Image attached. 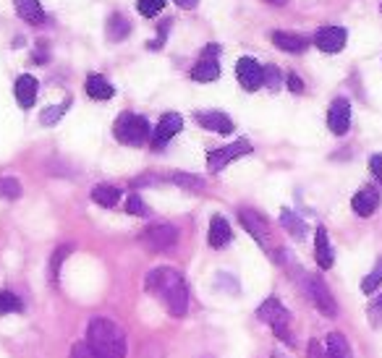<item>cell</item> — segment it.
<instances>
[{"label":"cell","mask_w":382,"mask_h":358,"mask_svg":"<svg viewBox=\"0 0 382 358\" xmlns=\"http://www.w3.org/2000/svg\"><path fill=\"white\" fill-rule=\"evenodd\" d=\"M144 288L149 293H155L173 316H186V311H189V288H186L183 277L175 270H170V267L152 270L147 275V280H144Z\"/></svg>","instance_id":"obj_1"},{"label":"cell","mask_w":382,"mask_h":358,"mask_svg":"<svg viewBox=\"0 0 382 358\" xmlns=\"http://www.w3.org/2000/svg\"><path fill=\"white\" fill-rule=\"evenodd\" d=\"M89 348L97 358H126V335L113 319L95 316L89 322Z\"/></svg>","instance_id":"obj_2"},{"label":"cell","mask_w":382,"mask_h":358,"mask_svg":"<svg viewBox=\"0 0 382 358\" xmlns=\"http://www.w3.org/2000/svg\"><path fill=\"white\" fill-rule=\"evenodd\" d=\"M257 319L267 324L270 330L278 335L286 345H296L294 335H291V311H288V308L283 306L275 296H272V299H267L260 308H257Z\"/></svg>","instance_id":"obj_3"},{"label":"cell","mask_w":382,"mask_h":358,"mask_svg":"<svg viewBox=\"0 0 382 358\" xmlns=\"http://www.w3.org/2000/svg\"><path fill=\"white\" fill-rule=\"evenodd\" d=\"M113 131L121 144L141 146L149 139V120L141 118V115H134V112H123L121 118L115 120Z\"/></svg>","instance_id":"obj_4"},{"label":"cell","mask_w":382,"mask_h":358,"mask_svg":"<svg viewBox=\"0 0 382 358\" xmlns=\"http://www.w3.org/2000/svg\"><path fill=\"white\" fill-rule=\"evenodd\" d=\"M141 243H144L149 251H170V248L178 243V228H175V225H168V222L149 225L147 231H141Z\"/></svg>","instance_id":"obj_5"},{"label":"cell","mask_w":382,"mask_h":358,"mask_svg":"<svg viewBox=\"0 0 382 358\" xmlns=\"http://www.w3.org/2000/svg\"><path fill=\"white\" fill-rule=\"evenodd\" d=\"M249 152H252V144H249L246 139H238V142H233V144L220 146V149H212V152L207 154L209 173H220L228 162L238 160V157H243V154H249Z\"/></svg>","instance_id":"obj_6"},{"label":"cell","mask_w":382,"mask_h":358,"mask_svg":"<svg viewBox=\"0 0 382 358\" xmlns=\"http://www.w3.org/2000/svg\"><path fill=\"white\" fill-rule=\"evenodd\" d=\"M306 290H309V299H312V304L317 306V311H322L325 316H338V304L332 299L330 288H328L320 277H309Z\"/></svg>","instance_id":"obj_7"},{"label":"cell","mask_w":382,"mask_h":358,"mask_svg":"<svg viewBox=\"0 0 382 358\" xmlns=\"http://www.w3.org/2000/svg\"><path fill=\"white\" fill-rule=\"evenodd\" d=\"M236 76L241 81V86L246 92H254L265 84V69L254 58H241L236 63Z\"/></svg>","instance_id":"obj_8"},{"label":"cell","mask_w":382,"mask_h":358,"mask_svg":"<svg viewBox=\"0 0 382 358\" xmlns=\"http://www.w3.org/2000/svg\"><path fill=\"white\" fill-rule=\"evenodd\" d=\"M181 128H183L181 115H178V112H166V115L160 118V123H157V128L152 131V146H155V149H163Z\"/></svg>","instance_id":"obj_9"},{"label":"cell","mask_w":382,"mask_h":358,"mask_svg":"<svg viewBox=\"0 0 382 358\" xmlns=\"http://www.w3.org/2000/svg\"><path fill=\"white\" fill-rule=\"evenodd\" d=\"M328 126H330V131L335 137L348 134V128H351V105H348V100L338 97L330 105V110H328Z\"/></svg>","instance_id":"obj_10"},{"label":"cell","mask_w":382,"mask_h":358,"mask_svg":"<svg viewBox=\"0 0 382 358\" xmlns=\"http://www.w3.org/2000/svg\"><path fill=\"white\" fill-rule=\"evenodd\" d=\"M238 220H241V225L249 233H252L254 238L260 241L262 248H270V225L265 222V217H262L260 212H252V209H241V212H238Z\"/></svg>","instance_id":"obj_11"},{"label":"cell","mask_w":382,"mask_h":358,"mask_svg":"<svg viewBox=\"0 0 382 358\" xmlns=\"http://www.w3.org/2000/svg\"><path fill=\"white\" fill-rule=\"evenodd\" d=\"M314 45L322 52H338L346 45V29L343 26H322L320 32L314 35Z\"/></svg>","instance_id":"obj_12"},{"label":"cell","mask_w":382,"mask_h":358,"mask_svg":"<svg viewBox=\"0 0 382 358\" xmlns=\"http://www.w3.org/2000/svg\"><path fill=\"white\" fill-rule=\"evenodd\" d=\"M197 123L202 128H207V131H215V134H233V120L228 118L226 112L220 110H207V112H197Z\"/></svg>","instance_id":"obj_13"},{"label":"cell","mask_w":382,"mask_h":358,"mask_svg":"<svg viewBox=\"0 0 382 358\" xmlns=\"http://www.w3.org/2000/svg\"><path fill=\"white\" fill-rule=\"evenodd\" d=\"M351 207H354V212H357L359 217H372L374 209L380 207V194H377L374 188H361V191L354 194Z\"/></svg>","instance_id":"obj_14"},{"label":"cell","mask_w":382,"mask_h":358,"mask_svg":"<svg viewBox=\"0 0 382 358\" xmlns=\"http://www.w3.org/2000/svg\"><path fill=\"white\" fill-rule=\"evenodd\" d=\"M231 225H228V220L223 217V214H215L212 220H209V236H207V241H209V246L212 248H223V246H228L231 243Z\"/></svg>","instance_id":"obj_15"},{"label":"cell","mask_w":382,"mask_h":358,"mask_svg":"<svg viewBox=\"0 0 382 358\" xmlns=\"http://www.w3.org/2000/svg\"><path fill=\"white\" fill-rule=\"evenodd\" d=\"M272 42L286 52H304L309 47V40L304 35H296V32H272Z\"/></svg>","instance_id":"obj_16"},{"label":"cell","mask_w":382,"mask_h":358,"mask_svg":"<svg viewBox=\"0 0 382 358\" xmlns=\"http://www.w3.org/2000/svg\"><path fill=\"white\" fill-rule=\"evenodd\" d=\"M16 103L21 105V108H32L37 100V79L29 76V74H24V76L16 79Z\"/></svg>","instance_id":"obj_17"},{"label":"cell","mask_w":382,"mask_h":358,"mask_svg":"<svg viewBox=\"0 0 382 358\" xmlns=\"http://www.w3.org/2000/svg\"><path fill=\"white\" fill-rule=\"evenodd\" d=\"M314 259L322 270H330L332 267V248H330V238H328V231L325 228H317V238H314Z\"/></svg>","instance_id":"obj_18"},{"label":"cell","mask_w":382,"mask_h":358,"mask_svg":"<svg viewBox=\"0 0 382 358\" xmlns=\"http://www.w3.org/2000/svg\"><path fill=\"white\" fill-rule=\"evenodd\" d=\"M84 89H87V94L92 97V100H110L113 97V84L108 81V79H103L100 74H92V76H87V84H84Z\"/></svg>","instance_id":"obj_19"},{"label":"cell","mask_w":382,"mask_h":358,"mask_svg":"<svg viewBox=\"0 0 382 358\" xmlns=\"http://www.w3.org/2000/svg\"><path fill=\"white\" fill-rule=\"evenodd\" d=\"M16 13L24 21L29 24H45V13H42V6H40V0H16Z\"/></svg>","instance_id":"obj_20"},{"label":"cell","mask_w":382,"mask_h":358,"mask_svg":"<svg viewBox=\"0 0 382 358\" xmlns=\"http://www.w3.org/2000/svg\"><path fill=\"white\" fill-rule=\"evenodd\" d=\"M217 76H220V66L209 58H202L199 63L191 69V79H194V81H215Z\"/></svg>","instance_id":"obj_21"},{"label":"cell","mask_w":382,"mask_h":358,"mask_svg":"<svg viewBox=\"0 0 382 358\" xmlns=\"http://www.w3.org/2000/svg\"><path fill=\"white\" fill-rule=\"evenodd\" d=\"M105 32H108V40H113V42H121L123 37L131 32L129 18H123L121 13H113V16L108 18V26H105Z\"/></svg>","instance_id":"obj_22"},{"label":"cell","mask_w":382,"mask_h":358,"mask_svg":"<svg viewBox=\"0 0 382 358\" xmlns=\"http://www.w3.org/2000/svg\"><path fill=\"white\" fill-rule=\"evenodd\" d=\"M118 199H121V191H118L115 186L103 183V186L92 188V202H97L100 207H115L118 204Z\"/></svg>","instance_id":"obj_23"},{"label":"cell","mask_w":382,"mask_h":358,"mask_svg":"<svg viewBox=\"0 0 382 358\" xmlns=\"http://www.w3.org/2000/svg\"><path fill=\"white\" fill-rule=\"evenodd\" d=\"M280 225H283V228H286V231L299 241L306 236V222L301 220V217H296L294 212H288V209H283V212H280Z\"/></svg>","instance_id":"obj_24"},{"label":"cell","mask_w":382,"mask_h":358,"mask_svg":"<svg viewBox=\"0 0 382 358\" xmlns=\"http://www.w3.org/2000/svg\"><path fill=\"white\" fill-rule=\"evenodd\" d=\"M328 358H351V348H348L343 335L332 333L330 337H328Z\"/></svg>","instance_id":"obj_25"},{"label":"cell","mask_w":382,"mask_h":358,"mask_svg":"<svg viewBox=\"0 0 382 358\" xmlns=\"http://www.w3.org/2000/svg\"><path fill=\"white\" fill-rule=\"evenodd\" d=\"M21 308H24V304H21V299H18L16 293L0 290V314H16Z\"/></svg>","instance_id":"obj_26"},{"label":"cell","mask_w":382,"mask_h":358,"mask_svg":"<svg viewBox=\"0 0 382 358\" xmlns=\"http://www.w3.org/2000/svg\"><path fill=\"white\" fill-rule=\"evenodd\" d=\"M170 180H173L175 186L189 188V191H204V180L197 178V175H189V173H173Z\"/></svg>","instance_id":"obj_27"},{"label":"cell","mask_w":382,"mask_h":358,"mask_svg":"<svg viewBox=\"0 0 382 358\" xmlns=\"http://www.w3.org/2000/svg\"><path fill=\"white\" fill-rule=\"evenodd\" d=\"M66 110H69V100H66L63 105H55V108H47V110H42V115H40L42 126H52V123H58V120L66 115Z\"/></svg>","instance_id":"obj_28"},{"label":"cell","mask_w":382,"mask_h":358,"mask_svg":"<svg viewBox=\"0 0 382 358\" xmlns=\"http://www.w3.org/2000/svg\"><path fill=\"white\" fill-rule=\"evenodd\" d=\"M380 282H382V259L374 265V270L364 277V282H361V290L364 293H374V290L380 288Z\"/></svg>","instance_id":"obj_29"},{"label":"cell","mask_w":382,"mask_h":358,"mask_svg":"<svg viewBox=\"0 0 382 358\" xmlns=\"http://www.w3.org/2000/svg\"><path fill=\"white\" fill-rule=\"evenodd\" d=\"M0 197L18 199L21 197V183L16 178H0Z\"/></svg>","instance_id":"obj_30"},{"label":"cell","mask_w":382,"mask_h":358,"mask_svg":"<svg viewBox=\"0 0 382 358\" xmlns=\"http://www.w3.org/2000/svg\"><path fill=\"white\" fill-rule=\"evenodd\" d=\"M137 8H139L141 16H157L160 11L166 8V0H139Z\"/></svg>","instance_id":"obj_31"},{"label":"cell","mask_w":382,"mask_h":358,"mask_svg":"<svg viewBox=\"0 0 382 358\" xmlns=\"http://www.w3.org/2000/svg\"><path fill=\"white\" fill-rule=\"evenodd\" d=\"M126 212L137 214V217H144V214H147V207H144L139 194H131L129 197V202H126Z\"/></svg>","instance_id":"obj_32"},{"label":"cell","mask_w":382,"mask_h":358,"mask_svg":"<svg viewBox=\"0 0 382 358\" xmlns=\"http://www.w3.org/2000/svg\"><path fill=\"white\" fill-rule=\"evenodd\" d=\"M71 254V246H61L55 254H52V265H50V272H52V280H58V272H61V262L66 256Z\"/></svg>","instance_id":"obj_33"},{"label":"cell","mask_w":382,"mask_h":358,"mask_svg":"<svg viewBox=\"0 0 382 358\" xmlns=\"http://www.w3.org/2000/svg\"><path fill=\"white\" fill-rule=\"evenodd\" d=\"M366 314H369V322H372V327H382V296L369 304V311H366Z\"/></svg>","instance_id":"obj_34"},{"label":"cell","mask_w":382,"mask_h":358,"mask_svg":"<svg viewBox=\"0 0 382 358\" xmlns=\"http://www.w3.org/2000/svg\"><path fill=\"white\" fill-rule=\"evenodd\" d=\"M265 84H267L270 89H278V86H280V71H278V66H267V69H265Z\"/></svg>","instance_id":"obj_35"},{"label":"cell","mask_w":382,"mask_h":358,"mask_svg":"<svg viewBox=\"0 0 382 358\" xmlns=\"http://www.w3.org/2000/svg\"><path fill=\"white\" fill-rule=\"evenodd\" d=\"M71 358H97L95 350L89 348V342H76L74 348H71Z\"/></svg>","instance_id":"obj_36"},{"label":"cell","mask_w":382,"mask_h":358,"mask_svg":"<svg viewBox=\"0 0 382 358\" xmlns=\"http://www.w3.org/2000/svg\"><path fill=\"white\" fill-rule=\"evenodd\" d=\"M369 171L372 175L382 183V154H372V160H369Z\"/></svg>","instance_id":"obj_37"},{"label":"cell","mask_w":382,"mask_h":358,"mask_svg":"<svg viewBox=\"0 0 382 358\" xmlns=\"http://www.w3.org/2000/svg\"><path fill=\"white\" fill-rule=\"evenodd\" d=\"M288 89H291L294 94H301L304 92V81L296 76V74H288Z\"/></svg>","instance_id":"obj_38"},{"label":"cell","mask_w":382,"mask_h":358,"mask_svg":"<svg viewBox=\"0 0 382 358\" xmlns=\"http://www.w3.org/2000/svg\"><path fill=\"white\" fill-rule=\"evenodd\" d=\"M309 358H328V356H325V350H322V345L317 340L309 342Z\"/></svg>","instance_id":"obj_39"},{"label":"cell","mask_w":382,"mask_h":358,"mask_svg":"<svg viewBox=\"0 0 382 358\" xmlns=\"http://www.w3.org/2000/svg\"><path fill=\"white\" fill-rule=\"evenodd\" d=\"M217 52H220V45H207V47H204V58H215Z\"/></svg>","instance_id":"obj_40"},{"label":"cell","mask_w":382,"mask_h":358,"mask_svg":"<svg viewBox=\"0 0 382 358\" xmlns=\"http://www.w3.org/2000/svg\"><path fill=\"white\" fill-rule=\"evenodd\" d=\"M175 6H181V8H197L199 0H175Z\"/></svg>","instance_id":"obj_41"},{"label":"cell","mask_w":382,"mask_h":358,"mask_svg":"<svg viewBox=\"0 0 382 358\" xmlns=\"http://www.w3.org/2000/svg\"><path fill=\"white\" fill-rule=\"evenodd\" d=\"M267 3H272V6H286L288 0H267Z\"/></svg>","instance_id":"obj_42"}]
</instances>
